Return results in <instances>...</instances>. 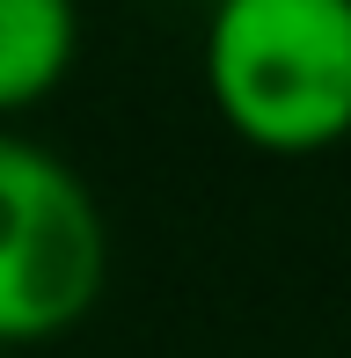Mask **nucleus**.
Wrapping results in <instances>:
<instances>
[{
  "mask_svg": "<svg viewBox=\"0 0 351 358\" xmlns=\"http://www.w3.org/2000/svg\"><path fill=\"white\" fill-rule=\"evenodd\" d=\"M110 278V227L81 169L52 146L0 132V344L73 329Z\"/></svg>",
  "mask_w": 351,
  "mask_h": 358,
  "instance_id": "nucleus-2",
  "label": "nucleus"
},
{
  "mask_svg": "<svg viewBox=\"0 0 351 358\" xmlns=\"http://www.w3.org/2000/svg\"><path fill=\"white\" fill-rule=\"evenodd\" d=\"M81 52V0H0V110H29Z\"/></svg>",
  "mask_w": 351,
  "mask_h": 358,
  "instance_id": "nucleus-3",
  "label": "nucleus"
},
{
  "mask_svg": "<svg viewBox=\"0 0 351 358\" xmlns=\"http://www.w3.org/2000/svg\"><path fill=\"white\" fill-rule=\"evenodd\" d=\"M205 95L264 154H322L351 132V0H213Z\"/></svg>",
  "mask_w": 351,
  "mask_h": 358,
  "instance_id": "nucleus-1",
  "label": "nucleus"
}]
</instances>
